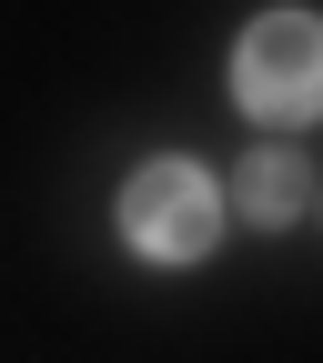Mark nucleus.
<instances>
[{
  "instance_id": "1",
  "label": "nucleus",
  "mask_w": 323,
  "mask_h": 363,
  "mask_svg": "<svg viewBox=\"0 0 323 363\" xmlns=\"http://www.w3.org/2000/svg\"><path fill=\"white\" fill-rule=\"evenodd\" d=\"M222 212H233V192H222L202 162H182V152H162V162H142L121 182V242L142 262H162V272L202 262L222 242Z\"/></svg>"
},
{
  "instance_id": "2",
  "label": "nucleus",
  "mask_w": 323,
  "mask_h": 363,
  "mask_svg": "<svg viewBox=\"0 0 323 363\" xmlns=\"http://www.w3.org/2000/svg\"><path fill=\"white\" fill-rule=\"evenodd\" d=\"M233 101H243V121H313L323 111V21L313 11H263L233 40Z\"/></svg>"
},
{
  "instance_id": "3",
  "label": "nucleus",
  "mask_w": 323,
  "mask_h": 363,
  "mask_svg": "<svg viewBox=\"0 0 323 363\" xmlns=\"http://www.w3.org/2000/svg\"><path fill=\"white\" fill-rule=\"evenodd\" d=\"M303 202H323V182H313V162H303V152H283V142L243 152V172H233V212L253 222V233H283Z\"/></svg>"
}]
</instances>
